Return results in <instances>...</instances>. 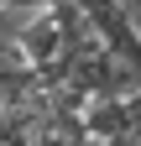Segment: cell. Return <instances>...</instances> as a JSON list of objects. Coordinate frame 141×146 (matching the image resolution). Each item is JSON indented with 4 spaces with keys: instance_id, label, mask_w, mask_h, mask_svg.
Masks as SVG:
<instances>
[{
    "instance_id": "1",
    "label": "cell",
    "mask_w": 141,
    "mask_h": 146,
    "mask_svg": "<svg viewBox=\"0 0 141 146\" xmlns=\"http://www.w3.org/2000/svg\"><path fill=\"white\" fill-rule=\"evenodd\" d=\"M5 11H16V16H37V11H52V5H63V0H0Z\"/></svg>"
}]
</instances>
